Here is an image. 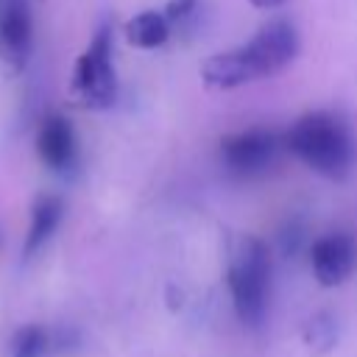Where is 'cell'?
<instances>
[{
	"mask_svg": "<svg viewBox=\"0 0 357 357\" xmlns=\"http://www.w3.org/2000/svg\"><path fill=\"white\" fill-rule=\"evenodd\" d=\"M282 145L296 153L310 170L326 178H346L354 165V139L346 123L329 112H307L282 137Z\"/></svg>",
	"mask_w": 357,
	"mask_h": 357,
	"instance_id": "1",
	"label": "cell"
},
{
	"mask_svg": "<svg viewBox=\"0 0 357 357\" xmlns=\"http://www.w3.org/2000/svg\"><path fill=\"white\" fill-rule=\"evenodd\" d=\"M234 312L240 324L259 326L268 310V284H271V251L259 237H245L237 257L226 273Z\"/></svg>",
	"mask_w": 357,
	"mask_h": 357,
	"instance_id": "2",
	"label": "cell"
},
{
	"mask_svg": "<svg viewBox=\"0 0 357 357\" xmlns=\"http://www.w3.org/2000/svg\"><path fill=\"white\" fill-rule=\"evenodd\" d=\"M73 92L89 109H109L117 98V75L112 64V28L100 25L73 67Z\"/></svg>",
	"mask_w": 357,
	"mask_h": 357,
	"instance_id": "3",
	"label": "cell"
},
{
	"mask_svg": "<svg viewBox=\"0 0 357 357\" xmlns=\"http://www.w3.org/2000/svg\"><path fill=\"white\" fill-rule=\"evenodd\" d=\"M298 47H301L298 31H296V25L290 20H271V22H265L254 33V39L248 45H243L245 56L254 64L257 78L273 75L282 67H287L298 56Z\"/></svg>",
	"mask_w": 357,
	"mask_h": 357,
	"instance_id": "4",
	"label": "cell"
},
{
	"mask_svg": "<svg viewBox=\"0 0 357 357\" xmlns=\"http://www.w3.org/2000/svg\"><path fill=\"white\" fill-rule=\"evenodd\" d=\"M279 148H282V139L273 131L248 128V131H237L220 142V159L231 173L254 176V173L268 170L276 162Z\"/></svg>",
	"mask_w": 357,
	"mask_h": 357,
	"instance_id": "5",
	"label": "cell"
},
{
	"mask_svg": "<svg viewBox=\"0 0 357 357\" xmlns=\"http://www.w3.org/2000/svg\"><path fill=\"white\" fill-rule=\"evenodd\" d=\"M310 259H312V273L318 279L321 287H337L349 279V273L354 271L357 262V245L351 240V234L335 231L326 237H318L310 248Z\"/></svg>",
	"mask_w": 357,
	"mask_h": 357,
	"instance_id": "6",
	"label": "cell"
},
{
	"mask_svg": "<svg viewBox=\"0 0 357 357\" xmlns=\"http://www.w3.org/2000/svg\"><path fill=\"white\" fill-rule=\"evenodd\" d=\"M36 151L50 170L73 167L78 156V139H75L73 123L61 114H47L36 131Z\"/></svg>",
	"mask_w": 357,
	"mask_h": 357,
	"instance_id": "7",
	"label": "cell"
},
{
	"mask_svg": "<svg viewBox=\"0 0 357 357\" xmlns=\"http://www.w3.org/2000/svg\"><path fill=\"white\" fill-rule=\"evenodd\" d=\"M0 42L14 67H22L33 45V17L28 0H6L0 17Z\"/></svg>",
	"mask_w": 357,
	"mask_h": 357,
	"instance_id": "8",
	"label": "cell"
},
{
	"mask_svg": "<svg viewBox=\"0 0 357 357\" xmlns=\"http://www.w3.org/2000/svg\"><path fill=\"white\" fill-rule=\"evenodd\" d=\"M201 78L212 89H234V86H243L248 81H257V73H254V64L245 56V50L234 47V50H223V53L209 56L201 67Z\"/></svg>",
	"mask_w": 357,
	"mask_h": 357,
	"instance_id": "9",
	"label": "cell"
},
{
	"mask_svg": "<svg viewBox=\"0 0 357 357\" xmlns=\"http://www.w3.org/2000/svg\"><path fill=\"white\" fill-rule=\"evenodd\" d=\"M61 215H64V204H61L59 195H39L33 201V206H31V226H28V234H25V243H22V254L25 257L36 254L53 237V231L61 223Z\"/></svg>",
	"mask_w": 357,
	"mask_h": 357,
	"instance_id": "10",
	"label": "cell"
},
{
	"mask_svg": "<svg viewBox=\"0 0 357 357\" xmlns=\"http://www.w3.org/2000/svg\"><path fill=\"white\" fill-rule=\"evenodd\" d=\"M126 42L131 47L139 50H153L159 45H165L170 39V20L165 17V11H139L137 17H131L123 28Z\"/></svg>",
	"mask_w": 357,
	"mask_h": 357,
	"instance_id": "11",
	"label": "cell"
},
{
	"mask_svg": "<svg viewBox=\"0 0 357 357\" xmlns=\"http://www.w3.org/2000/svg\"><path fill=\"white\" fill-rule=\"evenodd\" d=\"M301 337H304V343L315 354L329 351L335 346V340H337V321H335V315L332 312H315V315H310L307 324H304V329H301Z\"/></svg>",
	"mask_w": 357,
	"mask_h": 357,
	"instance_id": "12",
	"label": "cell"
},
{
	"mask_svg": "<svg viewBox=\"0 0 357 357\" xmlns=\"http://www.w3.org/2000/svg\"><path fill=\"white\" fill-rule=\"evenodd\" d=\"M50 351V335L39 324L20 326L11 337V357H45Z\"/></svg>",
	"mask_w": 357,
	"mask_h": 357,
	"instance_id": "13",
	"label": "cell"
},
{
	"mask_svg": "<svg viewBox=\"0 0 357 357\" xmlns=\"http://www.w3.org/2000/svg\"><path fill=\"white\" fill-rule=\"evenodd\" d=\"M198 3H201V0H167V6H165L162 11H165V17H167L170 25H173V22L190 20V17L198 11Z\"/></svg>",
	"mask_w": 357,
	"mask_h": 357,
	"instance_id": "14",
	"label": "cell"
},
{
	"mask_svg": "<svg viewBox=\"0 0 357 357\" xmlns=\"http://www.w3.org/2000/svg\"><path fill=\"white\" fill-rule=\"evenodd\" d=\"M301 231H304V229H301V226H293V223H290V229L282 231V251H284V254H296V251H298V245H301V240H304Z\"/></svg>",
	"mask_w": 357,
	"mask_h": 357,
	"instance_id": "15",
	"label": "cell"
},
{
	"mask_svg": "<svg viewBox=\"0 0 357 357\" xmlns=\"http://www.w3.org/2000/svg\"><path fill=\"white\" fill-rule=\"evenodd\" d=\"M254 8H259V11H271V8H282L287 0H248Z\"/></svg>",
	"mask_w": 357,
	"mask_h": 357,
	"instance_id": "16",
	"label": "cell"
}]
</instances>
